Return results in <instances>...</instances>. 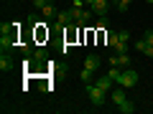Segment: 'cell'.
Returning <instances> with one entry per match:
<instances>
[{"label":"cell","instance_id":"cell-1","mask_svg":"<svg viewBox=\"0 0 153 114\" xmlns=\"http://www.w3.org/2000/svg\"><path fill=\"white\" fill-rule=\"evenodd\" d=\"M112 104H117V109H120L123 114H133L135 112L133 102L125 96V86H120V84H117V89H112Z\"/></svg>","mask_w":153,"mask_h":114},{"label":"cell","instance_id":"cell-2","mask_svg":"<svg viewBox=\"0 0 153 114\" xmlns=\"http://www.w3.org/2000/svg\"><path fill=\"white\" fill-rule=\"evenodd\" d=\"M87 96H89V102H92L94 107H102L107 91H105V89H100L97 84H87Z\"/></svg>","mask_w":153,"mask_h":114},{"label":"cell","instance_id":"cell-3","mask_svg":"<svg viewBox=\"0 0 153 114\" xmlns=\"http://www.w3.org/2000/svg\"><path fill=\"white\" fill-rule=\"evenodd\" d=\"M120 86H125V89H130V86H135L138 84V71H133L130 66H128V69H123V74H120Z\"/></svg>","mask_w":153,"mask_h":114},{"label":"cell","instance_id":"cell-4","mask_svg":"<svg viewBox=\"0 0 153 114\" xmlns=\"http://www.w3.org/2000/svg\"><path fill=\"white\" fill-rule=\"evenodd\" d=\"M74 23H76V18H74V13H71L69 8L56 13V26H61V28H74Z\"/></svg>","mask_w":153,"mask_h":114},{"label":"cell","instance_id":"cell-5","mask_svg":"<svg viewBox=\"0 0 153 114\" xmlns=\"http://www.w3.org/2000/svg\"><path fill=\"white\" fill-rule=\"evenodd\" d=\"M89 8H92V13H94L97 18H105V15H107V8H110V5H107V0H94Z\"/></svg>","mask_w":153,"mask_h":114},{"label":"cell","instance_id":"cell-6","mask_svg":"<svg viewBox=\"0 0 153 114\" xmlns=\"http://www.w3.org/2000/svg\"><path fill=\"white\" fill-rule=\"evenodd\" d=\"M133 46H135V48H138V51H140V53H143V56H148V58H153V46H151V43H148L146 38H140V41H135V43H133Z\"/></svg>","mask_w":153,"mask_h":114},{"label":"cell","instance_id":"cell-7","mask_svg":"<svg viewBox=\"0 0 153 114\" xmlns=\"http://www.w3.org/2000/svg\"><path fill=\"white\" fill-rule=\"evenodd\" d=\"M84 69H87V71H97L100 69V56L97 53H89L87 58H84Z\"/></svg>","mask_w":153,"mask_h":114},{"label":"cell","instance_id":"cell-8","mask_svg":"<svg viewBox=\"0 0 153 114\" xmlns=\"http://www.w3.org/2000/svg\"><path fill=\"white\" fill-rule=\"evenodd\" d=\"M105 43H107L110 48H117V43H120V36H117L115 31H107V33H105Z\"/></svg>","mask_w":153,"mask_h":114},{"label":"cell","instance_id":"cell-9","mask_svg":"<svg viewBox=\"0 0 153 114\" xmlns=\"http://www.w3.org/2000/svg\"><path fill=\"white\" fill-rule=\"evenodd\" d=\"M10 69H13L10 53H3V51H0V71H10Z\"/></svg>","mask_w":153,"mask_h":114},{"label":"cell","instance_id":"cell-10","mask_svg":"<svg viewBox=\"0 0 153 114\" xmlns=\"http://www.w3.org/2000/svg\"><path fill=\"white\" fill-rule=\"evenodd\" d=\"M117 66H123V69H128V66H130V56H128V51L117 53Z\"/></svg>","mask_w":153,"mask_h":114},{"label":"cell","instance_id":"cell-11","mask_svg":"<svg viewBox=\"0 0 153 114\" xmlns=\"http://www.w3.org/2000/svg\"><path fill=\"white\" fill-rule=\"evenodd\" d=\"M97 86L107 91V89H112V86H115V81H112V79H110V76H102V79H100V81H97Z\"/></svg>","mask_w":153,"mask_h":114},{"label":"cell","instance_id":"cell-12","mask_svg":"<svg viewBox=\"0 0 153 114\" xmlns=\"http://www.w3.org/2000/svg\"><path fill=\"white\" fill-rule=\"evenodd\" d=\"M92 76H94V71H87V69H82V74H79V79H82L84 84H92Z\"/></svg>","mask_w":153,"mask_h":114},{"label":"cell","instance_id":"cell-13","mask_svg":"<svg viewBox=\"0 0 153 114\" xmlns=\"http://www.w3.org/2000/svg\"><path fill=\"white\" fill-rule=\"evenodd\" d=\"M130 3H133V0H117V10H120V13H128Z\"/></svg>","mask_w":153,"mask_h":114},{"label":"cell","instance_id":"cell-14","mask_svg":"<svg viewBox=\"0 0 153 114\" xmlns=\"http://www.w3.org/2000/svg\"><path fill=\"white\" fill-rule=\"evenodd\" d=\"M117 36H120V43H128V41H130V36H128V31H117Z\"/></svg>","mask_w":153,"mask_h":114},{"label":"cell","instance_id":"cell-15","mask_svg":"<svg viewBox=\"0 0 153 114\" xmlns=\"http://www.w3.org/2000/svg\"><path fill=\"white\" fill-rule=\"evenodd\" d=\"M143 38H146L148 43H151V46H153V28H151V31H146V36H143Z\"/></svg>","mask_w":153,"mask_h":114},{"label":"cell","instance_id":"cell-16","mask_svg":"<svg viewBox=\"0 0 153 114\" xmlns=\"http://www.w3.org/2000/svg\"><path fill=\"white\" fill-rule=\"evenodd\" d=\"M92 3H94V0H84V5H87V8H89V5H92Z\"/></svg>","mask_w":153,"mask_h":114},{"label":"cell","instance_id":"cell-17","mask_svg":"<svg viewBox=\"0 0 153 114\" xmlns=\"http://www.w3.org/2000/svg\"><path fill=\"white\" fill-rule=\"evenodd\" d=\"M107 3H112V5H117V0H107Z\"/></svg>","mask_w":153,"mask_h":114},{"label":"cell","instance_id":"cell-18","mask_svg":"<svg viewBox=\"0 0 153 114\" xmlns=\"http://www.w3.org/2000/svg\"><path fill=\"white\" fill-rule=\"evenodd\" d=\"M146 3H148V5H153V0H146Z\"/></svg>","mask_w":153,"mask_h":114}]
</instances>
